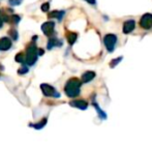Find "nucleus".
<instances>
[{
    "instance_id": "16",
    "label": "nucleus",
    "mask_w": 152,
    "mask_h": 151,
    "mask_svg": "<svg viewBox=\"0 0 152 151\" xmlns=\"http://www.w3.org/2000/svg\"><path fill=\"white\" fill-rule=\"evenodd\" d=\"M46 122H47V120H46V119H45L44 122H42V121H40V122L38 123V124H34L33 126L35 127V128H42V127L44 126L45 124H46Z\"/></svg>"
},
{
    "instance_id": "20",
    "label": "nucleus",
    "mask_w": 152,
    "mask_h": 151,
    "mask_svg": "<svg viewBox=\"0 0 152 151\" xmlns=\"http://www.w3.org/2000/svg\"><path fill=\"white\" fill-rule=\"evenodd\" d=\"M2 26V20H1V16H0V27Z\"/></svg>"
},
{
    "instance_id": "5",
    "label": "nucleus",
    "mask_w": 152,
    "mask_h": 151,
    "mask_svg": "<svg viewBox=\"0 0 152 151\" xmlns=\"http://www.w3.org/2000/svg\"><path fill=\"white\" fill-rule=\"evenodd\" d=\"M140 25L142 28L144 29H151L152 28V15L151 14H145L144 16L141 18Z\"/></svg>"
},
{
    "instance_id": "2",
    "label": "nucleus",
    "mask_w": 152,
    "mask_h": 151,
    "mask_svg": "<svg viewBox=\"0 0 152 151\" xmlns=\"http://www.w3.org/2000/svg\"><path fill=\"white\" fill-rule=\"evenodd\" d=\"M36 59H37V49H36L35 44H31V46H29L28 49H27V53L24 58V61L28 65H32V64H34Z\"/></svg>"
},
{
    "instance_id": "8",
    "label": "nucleus",
    "mask_w": 152,
    "mask_h": 151,
    "mask_svg": "<svg viewBox=\"0 0 152 151\" xmlns=\"http://www.w3.org/2000/svg\"><path fill=\"white\" fill-rule=\"evenodd\" d=\"M12 47V42L8 37H3L0 39V51H6Z\"/></svg>"
},
{
    "instance_id": "17",
    "label": "nucleus",
    "mask_w": 152,
    "mask_h": 151,
    "mask_svg": "<svg viewBox=\"0 0 152 151\" xmlns=\"http://www.w3.org/2000/svg\"><path fill=\"white\" fill-rule=\"evenodd\" d=\"M21 1H22V0H10V4H12V5H17V4H20Z\"/></svg>"
},
{
    "instance_id": "14",
    "label": "nucleus",
    "mask_w": 152,
    "mask_h": 151,
    "mask_svg": "<svg viewBox=\"0 0 152 151\" xmlns=\"http://www.w3.org/2000/svg\"><path fill=\"white\" fill-rule=\"evenodd\" d=\"M24 58H25V56H24V54H22V53L16 56V60L18 61V62H24Z\"/></svg>"
},
{
    "instance_id": "12",
    "label": "nucleus",
    "mask_w": 152,
    "mask_h": 151,
    "mask_svg": "<svg viewBox=\"0 0 152 151\" xmlns=\"http://www.w3.org/2000/svg\"><path fill=\"white\" fill-rule=\"evenodd\" d=\"M76 39H77V34L76 33H74V32H68L67 33V40H68V42H69L70 44H72L75 42H76Z\"/></svg>"
},
{
    "instance_id": "4",
    "label": "nucleus",
    "mask_w": 152,
    "mask_h": 151,
    "mask_svg": "<svg viewBox=\"0 0 152 151\" xmlns=\"http://www.w3.org/2000/svg\"><path fill=\"white\" fill-rule=\"evenodd\" d=\"M42 90L46 96H53V97H59L60 96V94L55 90L54 87L50 86V85L42 84Z\"/></svg>"
},
{
    "instance_id": "18",
    "label": "nucleus",
    "mask_w": 152,
    "mask_h": 151,
    "mask_svg": "<svg viewBox=\"0 0 152 151\" xmlns=\"http://www.w3.org/2000/svg\"><path fill=\"white\" fill-rule=\"evenodd\" d=\"M27 71H28V69H27V67L25 66V67H22L21 71H19V74H25V73H27Z\"/></svg>"
},
{
    "instance_id": "1",
    "label": "nucleus",
    "mask_w": 152,
    "mask_h": 151,
    "mask_svg": "<svg viewBox=\"0 0 152 151\" xmlns=\"http://www.w3.org/2000/svg\"><path fill=\"white\" fill-rule=\"evenodd\" d=\"M81 82L76 78H72L68 80L65 85V93L69 97H76L80 94Z\"/></svg>"
},
{
    "instance_id": "19",
    "label": "nucleus",
    "mask_w": 152,
    "mask_h": 151,
    "mask_svg": "<svg viewBox=\"0 0 152 151\" xmlns=\"http://www.w3.org/2000/svg\"><path fill=\"white\" fill-rule=\"evenodd\" d=\"M87 2H89L90 4H95V0H86Z\"/></svg>"
},
{
    "instance_id": "3",
    "label": "nucleus",
    "mask_w": 152,
    "mask_h": 151,
    "mask_svg": "<svg viewBox=\"0 0 152 151\" xmlns=\"http://www.w3.org/2000/svg\"><path fill=\"white\" fill-rule=\"evenodd\" d=\"M117 42V37L115 34H107L104 38V44L109 52H113L115 50Z\"/></svg>"
},
{
    "instance_id": "13",
    "label": "nucleus",
    "mask_w": 152,
    "mask_h": 151,
    "mask_svg": "<svg viewBox=\"0 0 152 151\" xmlns=\"http://www.w3.org/2000/svg\"><path fill=\"white\" fill-rule=\"evenodd\" d=\"M94 107H95V108H96V110H97V113H98V114H99V116H100V117H102V119H106V118H107V115H106V114H104V112H102V110H100V109H99V108H98L97 104H95V103H94Z\"/></svg>"
},
{
    "instance_id": "11",
    "label": "nucleus",
    "mask_w": 152,
    "mask_h": 151,
    "mask_svg": "<svg viewBox=\"0 0 152 151\" xmlns=\"http://www.w3.org/2000/svg\"><path fill=\"white\" fill-rule=\"evenodd\" d=\"M61 44L62 42H59L57 38H51V40L48 44V49H52V48H54V47H60Z\"/></svg>"
},
{
    "instance_id": "15",
    "label": "nucleus",
    "mask_w": 152,
    "mask_h": 151,
    "mask_svg": "<svg viewBox=\"0 0 152 151\" xmlns=\"http://www.w3.org/2000/svg\"><path fill=\"white\" fill-rule=\"evenodd\" d=\"M122 59V57H119V58H117V59H114V60H112V62L110 63V66L111 67H114L115 65L117 64V63H119V61H120Z\"/></svg>"
},
{
    "instance_id": "7",
    "label": "nucleus",
    "mask_w": 152,
    "mask_h": 151,
    "mask_svg": "<svg viewBox=\"0 0 152 151\" xmlns=\"http://www.w3.org/2000/svg\"><path fill=\"white\" fill-rule=\"evenodd\" d=\"M42 31H44L45 34L48 35V36H51L53 31H54V23H52V22L45 23V24L42 25Z\"/></svg>"
},
{
    "instance_id": "6",
    "label": "nucleus",
    "mask_w": 152,
    "mask_h": 151,
    "mask_svg": "<svg viewBox=\"0 0 152 151\" xmlns=\"http://www.w3.org/2000/svg\"><path fill=\"white\" fill-rule=\"evenodd\" d=\"M134 27H136V22H134V20L126 21L123 24V32L125 33V34H128V33H130L134 30Z\"/></svg>"
},
{
    "instance_id": "9",
    "label": "nucleus",
    "mask_w": 152,
    "mask_h": 151,
    "mask_svg": "<svg viewBox=\"0 0 152 151\" xmlns=\"http://www.w3.org/2000/svg\"><path fill=\"white\" fill-rule=\"evenodd\" d=\"M70 106L79 108V109H81V110H85V109H87V107H88V104H87L85 101H72V103H70Z\"/></svg>"
},
{
    "instance_id": "10",
    "label": "nucleus",
    "mask_w": 152,
    "mask_h": 151,
    "mask_svg": "<svg viewBox=\"0 0 152 151\" xmlns=\"http://www.w3.org/2000/svg\"><path fill=\"white\" fill-rule=\"evenodd\" d=\"M94 78H95V73H94V71H86V73L83 74V76H82V82L88 83L93 80Z\"/></svg>"
}]
</instances>
